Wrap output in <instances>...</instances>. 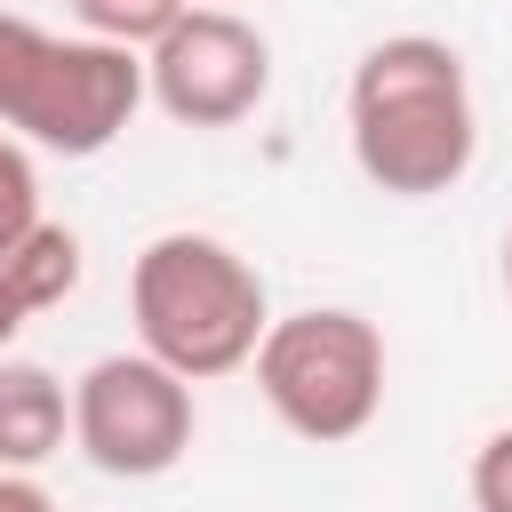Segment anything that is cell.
<instances>
[{"instance_id":"cell-1","label":"cell","mask_w":512,"mask_h":512,"mask_svg":"<svg viewBox=\"0 0 512 512\" xmlns=\"http://www.w3.org/2000/svg\"><path fill=\"white\" fill-rule=\"evenodd\" d=\"M344 128H352V168L376 192H392V200L456 192L472 176V152H480V112H472L464 56L432 32L376 40L352 64Z\"/></svg>"},{"instance_id":"cell-2","label":"cell","mask_w":512,"mask_h":512,"mask_svg":"<svg viewBox=\"0 0 512 512\" xmlns=\"http://www.w3.org/2000/svg\"><path fill=\"white\" fill-rule=\"evenodd\" d=\"M152 104L144 48L48 32L32 16L0 8V128L56 160H96L128 136V120Z\"/></svg>"},{"instance_id":"cell-3","label":"cell","mask_w":512,"mask_h":512,"mask_svg":"<svg viewBox=\"0 0 512 512\" xmlns=\"http://www.w3.org/2000/svg\"><path fill=\"white\" fill-rule=\"evenodd\" d=\"M128 312H136V344L192 384L248 368L264 328H272L264 272L216 232L144 240L136 264H128Z\"/></svg>"},{"instance_id":"cell-4","label":"cell","mask_w":512,"mask_h":512,"mask_svg":"<svg viewBox=\"0 0 512 512\" xmlns=\"http://www.w3.org/2000/svg\"><path fill=\"white\" fill-rule=\"evenodd\" d=\"M256 392L264 408L312 440V448H336V440H360L384 408V336L368 312L352 304H304V312H280L256 344Z\"/></svg>"},{"instance_id":"cell-5","label":"cell","mask_w":512,"mask_h":512,"mask_svg":"<svg viewBox=\"0 0 512 512\" xmlns=\"http://www.w3.org/2000/svg\"><path fill=\"white\" fill-rule=\"evenodd\" d=\"M192 432H200L192 376H176L144 344L88 360L80 384H72V448L104 480H160V472H176L192 456Z\"/></svg>"},{"instance_id":"cell-6","label":"cell","mask_w":512,"mask_h":512,"mask_svg":"<svg viewBox=\"0 0 512 512\" xmlns=\"http://www.w3.org/2000/svg\"><path fill=\"white\" fill-rule=\"evenodd\" d=\"M152 104L176 128H240L272 96V40L240 8H184L152 48H144Z\"/></svg>"},{"instance_id":"cell-7","label":"cell","mask_w":512,"mask_h":512,"mask_svg":"<svg viewBox=\"0 0 512 512\" xmlns=\"http://www.w3.org/2000/svg\"><path fill=\"white\" fill-rule=\"evenodd\" d=\"M72 440V392L40 368V360H0V464L8 472H40L56 448Z\"/></svg>"},{"instance_id":"cell-8","label":"cell","mask_w":512,"mask_h":512,"mask_svg":"<svg viewBox=\"0 0 512 512\" xmlns=\"http://www.w3.org/2000/svg\"><path fill=\"white\" fill-rule=\"evenodd\" d=\"M0 272L16 280V296L32 304V320H40V312H56V304L80 288V232L40 216L24 240H8V248H0Z\"/></svg>"},{"instance_id":"cell-9","label":"cell","mask_w":512,"mask_h":512,"mask_svg":"<svg viewBox=\"0 0 512 512\" xmlns=\"http://www.w3.org/2000/svg\"><path fill=\"white\" fill-rule=\"evenodd\" d=\"M192 0H72V24L88 40H120V48H152Z\"/></svg>"},{"instance_id":"cell-10","label":"cell","mask_w":512,"mask_h":512,"mask_svg":"<svg viewBox=\"0 0 512 512\" xmlns=\"http://www.w3.org/2000/svg\"><path fill=\"white\" fill-rule=\"evenodd\" d=\"M40 224V176H32V144H16L0 128V248L24 240Z\"/></svg>"},{"instance_id":"cell-11","label":"cell","mask_w":512,"mask_h":512,"mask_svg":"<svg viewBox=\"0 0 512 512\" xmlns=\"http://www.w3.org/2000/svg\"><path fill=\"white\" fill-rule=\"evenodd\" d=\"M472 512H512V424L472 448Z\"/></svg>"},{"instance_id":"cell-12","label":"cell","mask_w":512,"mask_h":512,"mask_svg":"<svg viewBox=\"0 0 512 512\" xmlns=\"http://www.w3.org/2000/svg\"><path fill=\"white\" fill-rule=\"evenodd\" d=\"M0 512H56V496H48L32 472H8V464H0Z\"/></svg>"},{"instance_id":"cell-13","label":"cell","mask_w":512,"mask_h":512,"mask_svg":"<svg viewBox=\"0 0 512 512\" xmlns=\"http://www.w3.org/2000/svg\"><path fill=\"white\" fill-rule=\"evenodd\" d=\"M24 320H32V304H24V296H16V280L0 272V360H8V344L24 336Z\"/></svg>"},{"instance_id":"cell-14","label":"cell","mask_w":512,"mask_h":512,"mask_svg":"<svg viewBox=\"0 0 512 512\" xmlns=\"http://www.w3.org/2000/svg\"><path fill=\"white\" fill-rule=\"evenodd\" d=\"M504 288H512V224H504Z\"/></svg>"},{"instance_id":"cell-15","label":"cell","mask_w":512,"mask_h":512,"mask_svg":"<svg viewBox=\"0 0 512 512\" xmlns=\"http://www.w3.org/2000/svg\"><path fill=\"white\" fill-rule=\"evenodd\" d=\"M200 8H232V0H200Z\"/></svg>"}]
</instances>
